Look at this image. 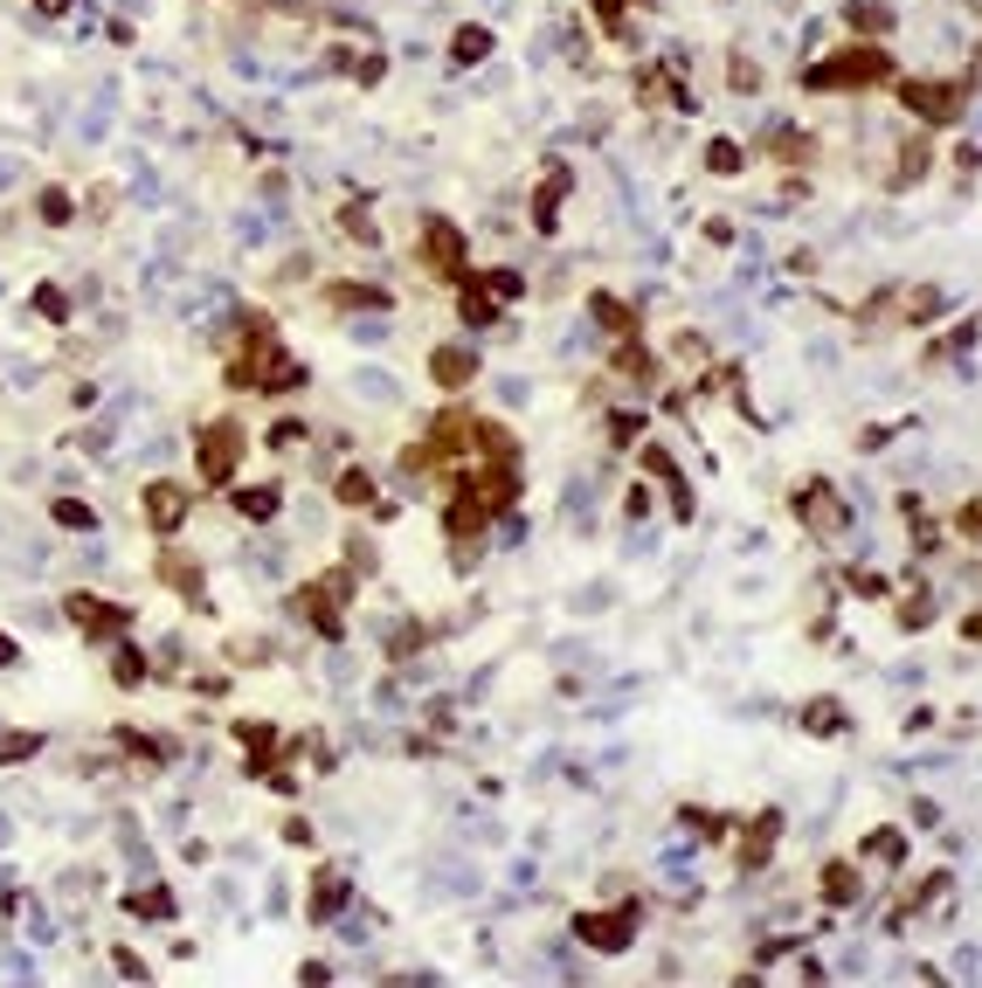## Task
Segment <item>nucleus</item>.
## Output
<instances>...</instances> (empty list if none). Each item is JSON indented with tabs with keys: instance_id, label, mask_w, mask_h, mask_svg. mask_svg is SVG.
I'll list each match as a JSON object with an SVG mask.
<instances>
[{
	"instance_id": "nucleus-43",
	"label": "nucleus",
	"mask_w": 982,
	"mask_h": 988,
	"mask_svg": "<svg viewBox=\"0 0 982 988\" xmlns=\"http://www.w3.org/2000/svg\"><path fill=\"white\" fill-rule=\"evenodd\" d=\"M727 84H734L740 97H755V90H761V63H747V56H734V63H727Z\"/></svg>"
},
{
	"instance_id": "nucleus-17",
	"label": "nucleus",
	"mask_w": 982,
	"mask_h": 988,
	"mask_svg": "<svg viewBox=\"0 0 982 988\" xmlns=\"http://www.w3.org/2000/svg\"><path fill=\"white\" fill-rule=\"evenodd\" d=\"M588 325H596L602 340H630L637 332V304H623L616 291H588Z\"/></svg>"
},
{
	"instance_id": "nucleus-4",
	"label": "nucleus",
	"mask_w": 982,
	"mask_h": 988,
	"mask_svg": "<svg viewBox=\"0 0 982 988\" xmlns=\"http://www.w3.org/2000/svg\"><path fill=\"white\" fill-rule=\"evenodd\" d=\"M243 450H249V436H243L236 415H215V422H201V436H194V477H201V484H236Z\"/></svg>"
},
{
	"instance_id": "nucleus-36",
	"label": "nucleus",
	"mask_w": 982,
	"mask_h": 988,
	"mask_svg": "<svg viewBox=\"0 0 982 988\" xmlns=\"http://www.w3.org/2000/svg\"><path fill=\"white\" fill-rule=\"evenodd\" d=\"M332 304H340V311H387V291H374V283H340Z\"/></svg>"
},
{
	"instance_id": "nucleus-5",
	"label": "nucleus",
	"mask_w": 982,
	"mask_h": 988,
	"mask_svg": "<svg viewBox=\"0 0 982 988\" xmlns=\"http://www.w3.org/2000/svg\"><path fill=\"white\" fill-rule=\"evenodd\" d=\"M893 90L920 125H954L969 111V76H899Z\"/></svg>"
},
{
	"instance_id": "nucleus-53",
	"label": "nucleus",
	"mask_w": 982,
	"mask_h": 988,
	"mask_svg": "<svg viewBox=\"0 0 982 988\" xmlns=\"http://www.w3.org/2000/svg\"><path fill=\"white\" fill-rule=\"evenodd\" d=\"M35 8H42V14H63V8H70V0H35Z\"/></svg>"
},
{
	"instance_id": "nucleus-46",
	"label": "nucleus",
	"mask_w": 982,
	"mask_h": 988,
	"mask_svg": "<svg viewBox=\"0 0 982 988\" xmlns=\"http://www.w3.org/2000/svg\"><path fill=\"white\" fill-rule=\"evenodd\" d=\"M360 395H367V401H395V380H387V374H360Z\"/></svg>"
},
{
	"instance_id": "nucleus-42",
	"label": "nucleus",
	"mask_w": 982,
	"mask_h": 988,
	"mask_svg": "<svg viewBox=\"0 0 982 988\" xmlns=\"http://www.w3.org/2000/svg\"><path fill=\"white\" fill-rule=\"evenodd\" d=\"M35 311H42L49 325H70V298L56 291V283H42V291H35Z\"/></svg>"
},
{
	"instance_id": "nucleus-33",
	"label": "nucleus",
	"mask_w": 982,
	"mask_h": 988,
	"mask_svg": "<svg viewBox=\"0 0 982 988\" xmlns=\"http://www.w3.org/2000/svg\"><path fill=\"white\" fill-rule=\"evenodd\" d=\"M340 236H346V243H360V249H374V243H381V228H374V215H367L360 201H346V207H340Z\"/></svg>"
},
{
	"instance_id": "nucleus-35",
	"label": "nucleus",
	"mask_w": 982,
	"mask_h": 988,
	"mask_svg": "<svg viewBox=\"0 0 982 988\" xmlns=\"http://www.w3.org/2000/svg\"><path fill=\"white\" fill-rule=\"evenodd\" d=\"M35 215H42L49 228H70V222H76V201H70V187H42V194H35Z\"/></svg>"
},
{
	"instance_id": "nucleus-49",
	"label": "nucleus",
	"mask_w": 982,
	"mask_h": 988,
	"mask_svg": "<svg viewBox=\"0 0 982 988\" xmlns=\"http://www.w3.org/2000/svg\"><path fill=\"white\" fill-rule=\"evenodd\" d=\"M305 277H312V256H305V249H298V256H291V264H284V270H277V283H305Z\"/></svg>"
},
{
	"instance_id": "nucleus-34",
	"label": "nucleus",
	"mask_w": 982,
	"mask_h": 988,
	"mask_svg": "<svg viewBox=\"0 0 982 988\" xmlns=\"http://www.w3.org/2000/svg\"><path fill=\"white\" fill-rule=\"evenodd\" d=\"M893 615H899V630H927V622H935V594H927V588H907Z\"/></svg>"
},
{
	"instance_id": "nucleus-11",
	"label": "nucleus",
	"mask_w": 982,
	"mask_h": 988,
	"mask_svg": "<svg viewBox=\"0 0 982 988\" xmlns=\"http://www.w3.org/2000/svg\"><path fill=\"white\" fill-rule=\"evenodd\" d=\"M457 319L471 325V332H491V325L505 319V298H499V283H491L484 270H478V277H471V270L457 277Z\"/></svg>"
},
{
	"instance_id": "nucleus-51",
	"label": "nucleus",
	"mask_w": 982,
	"mask_h": 988,
	"mask_svg": "<svg viewBox=\"0 0 982 988\" xmlns=\"http://www.w3.org/2000/svg\"><path fill=\"white\" fill-rule=\"evenodd\" d=\"M14 664H21V636L0 630V670H14Z\"/></svg>"
},
{
	"instance_id": "nucleus-48",
	"label": "nucleus",
	"mask_w": 982,
	"mask_h": 988,
	"mask_svg": "<svg viewBox=\"0 0 982 988\" xmlns=\"http://www.w3.org/2000/svg\"><path fill=\"white\" fill-rule=\"evenodd\" d=\"M623 518H651V491H643V484L623 491Z\"/></svg>"
},
{
	"instance_id": "nucleus-10",
	"label": "nucleus",
	"mask_w": 982,
	"mask_h": 988,
	"mask_svg": "<svg viewBox=\"0 0 982 988\" xmlns=\"http://www.w3.org/2000/svg\"><path fill=\"white\" fill-rule=\"evenodd\" d=\"M637 463H643V477H658V484L671 491V518H679V526H692L700 498H692V477L679 471V457H671L664 443H637Z\"/></svg>"
},
{
	"instance_id": "nucleus-39",
	"label": "nucleus",
	"mask_w": 982,
	"mask_h": 988,
	"mask_svg": "<svg viewBox=\"0 0 982 988\" xmlns=\"http://www.w3.org/2000/svg\"><path fill=\"white\" fill-rule=\"evenodd\" d=\"M56 526H70V533H97V512H90L84 498H56Z\"/></svg>"
},
{
	"instance_id": "nucleus-3",
	"label": "nucleus",
	"mask_w": 982,
	"mask_h": 988,
	"mask_svg": "<svg viewBox=\"0 0 982 988\" xmlns=\"http://www.w3.org/2000/svg\"><path fill=\"white\" fill-rule=\"evenodd\" d=\"M803 84H810V90H878V84H893V56H886L878 42H844L837 56L810 63Z\"/></svg>"
},
{
	"instance_id": "nucleus-7",
	"label": "nucleus",
	"mask_w": 982,
	"mask_h": 988,
	"mask_svg": "<svg viewBox=\"0 0 982 988\" xmlns=\"http://www.w3.org/2000/svg\"><path fill=\"white\" fill-rule=\"evenodd\" d=\"M63 615H70V630H76V636H90V643H118V636H132V609L111 602V594H90V588L63 594Z\"/></svg>"
},
{
	"instance_id": "nucleus-26",
	"label": "nucleus",
	"mask_w": 982,
	"mask_h": 988,
	"mask_svg": "<svg viewBox=\"0 0 982 988\" xmlns=\"http://www.w3.org/2000/svg\"><path fill=\"white\" fill-rule=\"evenodd\" d=\"M893 8H878V0H851V8H844V29L851 35H865V42H878V35H893Z\"/></svg>"
},
{
	"instance_id": "nucleus-16",
	"label": "nucleus",
	"mask_w": 982,
	"mask_h": 988,
	"mask_svg": "<svg viewBox=\"0 0 982 988\" xmlns=\"http://www.w3.org/2000/svg\"><path fill=\"white\" fill-rule=\"evenodd\" d=\"M775 837H782V809H761L755 823H747V844L734 850V864H740V871H768Z\"/></svg>"
},
{
	"instance_id": "nucleus-23",
	"label": "nucleus",
	"mask_w": 982,
	"mask_h": 988,
	"mask_svg": "<svg viewBox=\"0 0 982 988\" xmlns=\"http://www.w3.org/2000/svg\"><path fill=\"white\" fill-rule=\"evenodd\" d=\"M236 740L249 747V774H277V733L264 719H236Z\"/></svg>"
},
{
	"instance_id": "nucleus-25",
	"label": "nucleus",
	"mask_w": 982,
	"mask_h": 988,
	"mask_svg": "<svg viewBox=\"0 0 982 988\" xmlns=\"http://www.w3.org/2000/svg\"><path fill=\"white\" fill-rule=\"evenodd\" d=\"M858 857H865V864H886V871H899V864H907V829H872V837L858 844Z\"/></svg>"
},
{
	"instance_id": "nucleus-24",
	"label": "nucleus",
	"mask_w": 982,
	"mask_h": 988,
	"mask_svg": "<svg viewBox=\"0 0 982 988\" xmlns=\"http://www.w3.org/2000/svg\"><path fill=\"white\" fill-rule=\"evenodd\" d=\"M125 913H132V920H173L180 899H173V885H132V892H125Z\"/></svg>"
},
{
	"instance_id": "nucleus-21",
	"label": "nucleus",
	"mask_w": 982,
	"mask_h": 988,
	"mask_svg": "<svg viewBox=\"0 0 982 988\" xmlns=\"http://www.w3.org/2000/svg\"><path fill=\"white\" fill-rule=\"evenodd\" d=\"M236 518H249V526H270V518L284 512V484H236Z\"/></svg>"
},
{
	"instance_id": "nucleus-8",
	"label": "nucleus",
	"mask_w": 982,
	"mask_h": 988,
	"mask_svg": "<svg viewBox=\"0 0 982 988\" xmlns=\"http://www.w3.org/2000/svg\"><path fill=\"white\" fill-rule=\"evenodd\" d=\"M416 264H423L436 283H457L463 270H471V243H463V228L444 222V215H429L423 236H416Z\"/></svg>"
},
{
	"instance_id": "nucleus-20",
	"label": "nucleus",
	"mask_w": 982,
	"mask_h": 988,
	"mask_svg": "<svg viewBox=\"0 0 982 988\" xmlns=\"http://www.w3.org/2000/svg\"><path fill=\"white\" fill-rule=\"evenodd\" d=\"M609 367L623 374V380H637V387L658 380V359L643 353V332H630V340H609Z\"/></svg>"
},
{
	"instance_id": "nucleus-15",
	"label": "nucleus",
	"mask_w": 982,
	"mask_h": 988,
	"mask_svg": "<svg viewBox=\"0 0 982 988\" xmlns=\"http://www.w3.org/2000/svg\"><path fill=\"white\" fill-rule=\"evenodd\" d=\"M796 726H803L810 740H844L851 733V712H844V698H803V706H796Z\"/></svg>"
},
{
	"instance_id": "nucleus-27",
	"label": "nucleus",
	"mask_w": 982,
	"mask_h": 988,
	"mask_svg": "<svg viewBox=\"0 0 982 988\" xmlns=\"http://www.w3.org/2000/svg\"><path fill=\"white\" fill-rule=\"evenodd\" d=\"M941 311H948V291H935V283H920V291H907V298H899V325H935L941 319Z\"/></svg>"
},
{
	"instance_id": "nucleus-19",
	"label": "nucleus",
	"mask_w": 982,
	"mask_h": 988,
	"mask_svg": "<svg viewBox=\"0 0 982 988\" xmlns=\"http://www.w3.org/2000/svg\"><path fill=\"white\" fill-rule=\"evenodd\" d=\"M567 187H575V167H554L547 180H540V194H533V228H540V236H554V228H561V201H567Z\"/></svg>"
},
{
	"instance_id": "nucleus-52",
	"label": "nucleus",
	"mask_w": 982,
	"mask_h": 988,
	"mask_svg": "<svg viewBox=\"0 0 982 988\" xmlns=\"http://www.w3.org/2000/svg\"><path fill=\"white\" fill-rule=\"evenodd\" d=\"M954 533H962V539L975 546V505H969V498H962V512H954Z\"/></svg>"
},
{
	"instance_id": "nucleus-32",
	"label": "nucleus",
	"mask_w": 982,
	"mask_h": 988,
	"mask_svg": "<svg viewBox=\"0 0 982 988\" xmlns=\"http://www.w3.org/2000/svg\"><path fill=\"white\" fill-rule=\"evenodd\" d=\"M740 167H747V146H740V139H727V132H719V139H706V173L734 180Z\"/></svg>"
},
{
	"instance_id": "nucleus-1",
	"label": "nucleus",
	"mask_w": 982,
	"mask_h": 988,
	"mask_svg": "<svg viewBox=\"0 0 982 988\" xmlns=\"http://www.w3.org/2000/svg\"><path fill=\"white\" fill-rule=\"evenodd\" d=\"M228 332L243 340V353L228 359V387H236V395H298V387L312 380V374H305V359L277 340L270 311L243 304L236 319H228Z\"/></svg>"
},
{
	"instance_id": "nucleus-12",
	"label": "nucleus",
	"mask_w": 982,
	"mask_h": 988,
	"mask_svg": "<svg viewBox=\"0 0 982 988\" xmlns=\"http://www.w3.org/2000/svg\"><path fill=\"white\" fill-rule=\"evenodd\" d=\"M188 512H194V498H188V484H180V477H152L146 484V526L160 533V539H173L180 526H188Z\"/></svg>"
},
{
	"instance_id": "nucleus-29",
	"label": "nucleus",
	"mask_w": 982,
	"mask_h": 988,
	"mask_svg": "<svg viewBox=\"0 0 982 988\" xmlns=\"http://www.w3.org/2000/svg\"><path fill=\"white\" fill-rule=\"evenodd\" d=\"M146 678H152V664H146V649L118 636V643H111V685H125V691H139Z\"/></svg>"
},
{
	"instance_id": "nucleus-41",
	"label": "nucleus",
	"mask_w": 982,
	"mask_h": 988,
	"mask_svg": "<svg viewBox=\"0 0 982 988\" xmlns=\"http://www.w3.org/2000/svg\"><path fill=\"white\" fill-rule=\"evenodd\" d=\"M588 8H596V21L609 35H630V0H588Z\"/></svg>"
},
{
	"instance_id": "nucleus-30",
	"label": "nucleus",
	"mask_w": 982,
	"mask_h": 988,
	"mask_svg": "<svg viewBox=\"0 0 982 988\" xmlns=\"http://www.w3.org/2000/svg\"><path fill=\"white\" fill-rule=\"evenodd\" d=\"M484 56H491V29H484V21H471V29L450 35V63H457V69H478Z\"/></svg>"
},
{
	"instance_id": "nucleus-18",
	"label": "nucleus",
	"mask_w": 982,
	"mask_h": 988,
	"mask_svg": "<svg viewBox=\"0 0 982 988\" xmlns=\"http://www.w3.org/2000/svg\"><path fill=\"white\" fill-rule=\"evenodd\" d=\"M160 581H167L173 594H188V602H194L201 615H209V609H215V594H209V581H201V567H194V560H180V554H173V546H167V554H160Z\"/></svg>"
},
{
	"instance_id": "nucleus-38",
	"label": "nucleus",
	"mask_w": 982,
	"mask_h": 988,
	"mask_svg": "<svg viewBox=\"0 0 982 988\" xmlns=\"http://www.w3.org/2000/svg\"><path fill=\"white\" fill-rule=\"evenodd\" d=\"M35 753H42V733H0V767L35 761Z\"/></svg>"
},
{
	"instance_id": "nucleus-2",
	"label": "nucleus",
	"mask_w": 982,
	"mask_h": 988,
	"mask_svg": "<svg viewBox=\"0 0 982 988\" xmlns=\"http://www.w3.org/2000/svg\"><path fill=\"white\" fill-rule=\"evenodd\" d=\"M353 594H360V574L340 560V567H325V574H312V581H298V594H291V609L312 622V630L325 636V643H340L346 636V609H353Z\"/></svg>"
},
{
	"instance_id": "nucleus-37",
	"label": "nucleus",
	"mask_w": 982,
	"mask_h": 988,
	"mask_svg": "<svg viewBox=\"0 0 982 988\" xmlns=\"http://www.w3.org/2000/svg\"><path fill=\"white\" fill-rule=\"evenodd\" d=\"M927 180V139H914L907 152H899V173H893V187H920Z\"/></svg>"
},
{
	"instance_id": "nucleus-50",
	"label": "nucleus",
	"mask_w": 982,
	"mask_h": 988,
	"mask_svg": "<svg viewBox=\"0 0 982 988\" xmlns=\"http://www.w3.org/2000/svg\"><path fill=\"white\" fill-rule=\"evenodd\" d=\"M312 837H319V829L305 823V816H291V823H284V844H312Z\"/></svg>"
},
{
	"instance_id": "nucleus-28",
	"label": "nucleus",
	"mask_w": 982,
	"mask_h": 988,
	"mask_svg": "<svg viewBox=\"0 0 982 988\" xmlns=\"http://www.w3.org/2000/svg\"><path fill=\"white\" fill-rule=\"evenodd\" d=\"M332 498H340L346 512H367V505L381 498V491H374V471H360V463H346V471L332 477Z\"/></svg>"
},
{
	"instance_id": "nucleus-47",
	"label": "nucleus",
	"mask_w": 982,
	"mask_h": 988,
	"mask_svg": "<svg viewBox=\"0 0 982 988\" xmlns=\"http://www.w3.org/2000/svg\"><path fill=\"white\" fill-rule=\"evenodd\" d=\"M671 359H706V340L700 332H679V340H671Z\"/></svg>"
},
{
	"instance_id": "nucleus-13",
	"label": "nucleus",
	"mask_w": 982,
	"mask_h": 988,
	"mask_svg": "<svg viewBox=\"0 0 982 988\" xmlns=\"http://www.w3.org/2000/svg\"><path fill=\"white\" fill-rule=\"evenodd\" d=\"M353 905V885H346V871L340 864H319V878H312V899H305V920L312 926H332Z\"/></svg>"
},
{
	"instance_id": "nucleus-22",
	"label": "nucleus",
	"mask_w": 982,
	"mask_h": 988,
	"mask_svg": "<svg viewBox=\"0 0 982 988\" xmlns=\"http://www.w3.org/2000/svg\"><path fill=\"white\" fill-rule=\"evenodd\" d=\"M858 864H851V857H831V864H823V905H831V913H844V905H858Z\"/></svg>"
},
{
	"instance_id": "nucleus-44",
	"label": "nucleus",
	"mask_w": 982,
	"mask_h": 988,
	"mask_svg": "<svg viewBox=\"0 0 982 988\" xmlns=\"http://www.w3.org/2000/svg\"><path fill=\"white\" fill-rule=\"evenodd\" d=\"M298 443H312V429H305V422H291V415H284V422L270 429V443H264V450H298Z\"/></svg>"
},
{
	"instance_id": "nucleus-31",
	"label": "nucleus",
	"mask_w": 982,
	"mask_h": 988,
	"mask_svg": "<svg viewBox=\"0 0 982 988\" xmlns=\"http://www.w3.org/2000/svg\"><path fill=\"white\" fill-rule=\"evenodd\" d=\"M643 408H616V415H602V436H609V450H630V443H643Z\"/></svg>"
},
{
	"instance_id": "nucleus-40",
	"label": "nucleus",
	"mask_w": 982,
	"mask_h": 988,
	"mask_svg": "<svg viewBox=\"0 0 982 988\" xmlns=\"http://www.w3.org/2000/svg\"><path fill=\"white\" fill-rule=\"evenodd\" d=\"M346 567H353L360 581H367L374 567H381V560H374V539H367V533H346Z\"/></svg>"
},
{
	"instance_id": "nucleus-14",
	"label": "nucleus",
	"mask_w": 982,
	"mask_h": 988,
	"mask_svg": "<svg viewBox=\"0 0 982 988\" xmlns=\"http://www.w3.org/2000/svg\"><path fill=\"white\" fill-rule=\"evenodd\" d=\"M429 380L444 387V395H463V387L478 380V353L463 346V340H450V346H436L429 353Z\"/></svg>"
},
{
	"instance_id": "nucleus-9",
	"label": "nucleus",
	"mask_w": 982,
	"mask_h": 988,
	"mask_svg": "<svg viewBox=\"0 0 982 988\" xmlns=\"http://www.w3.org/2000/svg\"><path fill=\"white\" fill-rule=\"evenodd\" d=\"M637 899H623V905H602V913H575V941L581 947H596V954H630V941H637Z\"/></svg>"
},
{
	"instance_id": "nucleus-6",
	"label": "nucleus",
	"mask_w": 982,
	"mask_h": 988,
	"mask_svg": "<svg viewBox=\"0 0 982 988\" xmlns=\"http://www.w3.org/2000/svg\"><path fill=\"white\" fill-rule=\"evenodd\" d=\"M789 512H796V526L816 533V539H844L851 533V498H837L831 477H803L789 491Z\"/></svg>"
},
{
	"instance_id": "nucleus-45",
	"label": "nucleus",
	"mask_w": 982,
	"mask_h": 988,
	"mask_svg": "<svg viewBox=\"0 0 982 988\" xmlns=\"http://www.w3.org/2000/svg\"><path fill=\"white\" fill-rule=\"evenodd\" d=\"M353 340H360V346H381V340H387V311H374V319H360V325H353Z\"/></svg>"
}]
</instances>
